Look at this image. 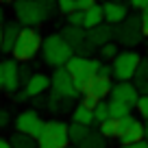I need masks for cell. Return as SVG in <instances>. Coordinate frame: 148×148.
Here are the masks:
<instances>
[{
	"mask_svg": "<svg viewBox=\"0 0 148 148\" xmlns=\"http://www.w3.org/2000/svg\"><path fill=\"white\" fill-rule=\"evenodd\" d=\"M42 57H44V61H46L48 65H52V68H63V65L74 57V50L68 46V42H65L61 35L52 33V35H48L42 42Z\"/></svg>",
	"mask_w": 148,
	"mask_h": 148,
	"instance_id": "1",
	"label": "cell"
},
{
	"mask_svg": "<svg viewBox=\"0 0 148 148\" xmlns=\"http://www.w3.org/2000/svg\"><path fill=\"white\" fill-rule=\"evenodd\" d=\"M42 37H39V33L35 31V28H22L18 35V39H15V46H13V59L15 61H31L33 57L39 52V48H42Z\"/></svg>",
	"mask_w": 148,
	"mask_h": 148,
	"instance_id": "2",
	"label": "cell"
},
{
	"mask_svg": "<svg viewBox=\"0 0 148 148\" xmlns=\"http://www.w3.org/2000/svg\"><path fill=\"white\" fill-rule=\"evenodd\" d=\"M63 68L68 70V74L72 76L74 89H76L79 94H85V89L89 87V83H92V79H94L92 70H89V59H87V57L74 55L72 59L63 65Z\"/></svg>",
	"mask_w": 148,
	"mask_h": 148,
	"instance_id": "3",
	"label": "cell"
},
{
	"mask_svg": "<svg viewBox=\"0 0 148 148\" xmlns=\"http://www.w3.org/2000/svg\"><path fill=\"white\" fill-rule=\"evenodd\" d=\"M15 18H18L20 26L33 28L37 24H42L48 18V13L42 9V5L37 0H18L15 2Z\"/></svg>",
	"mask_w": 148,
	"mask_h": 148,
	"instance_id": "4",
	"label": "cell"
},
{
	"mask_svg": "<svg viewBox=\"0 0 148 148\" xmlns=\"http://www.w3.org/2000/svg\"><path fill=\"white\" fill-rule=\"evenodd\" d=\"M139 63H142V57L137 55L135 50H124V52H118V57L113 59L111 63V70H113V76H116L120 83H126L135 76Z\"/></svg>",
	"mask_w": 148,
	"mask_h": 148,
	"instance_id": "5",
	"label": "cell"
},
{
	"mask_svg": "<svg viewBox=\"0 0 148 148\" xmlns=\"http://www.w3.org/2000/svg\"><path fill=\"white\" fill-rule=\"evenodd\" d=\"M113 37H118V42L124 46H137L144 37L139 15H126L124 22L118 24V28H113Z\"/></svg>",
	"mask_w": 148,
	"mask_h": 148,
	"instance_id": "6",
	"label": "cell"
},
{
	"mask_svg": "<svg viewBox=\"0 0 148 148\" xmlns=\"http://www.w3.org/2000/svg\"><path fill=\"white\" fill-rule=\"evenodd\" d=\"M50 85H52V94H57L59 98L74 100V98L79 96V92L74 89L72 76L68 74V70H65V68H55V72H52V79H50Z\"/></svg>",
	"mask_w": 148,
	"mask_h": 148,
	"instance_id": "7",
	"label": "cell"
},
{
	"mask_svg": "<svg viewBox=\"0 0 148 148\" xmlns=\"http://www.w3.org/2000/svg\"><path fill=\"white\" fill-rule=\"evenodd\" d=\"M118 139L122 142V146H129V144H135L139 139H144V124L137 120V118L129 116L124 120H118Z\"/></svg>",
	"mask_w": 148,
	"mask_h": 148,
	"instance_id": "8",
	"label": "cell"
},
{
	"mask_svg": "<svg viewBox=\"0 0 148 148\" xmlns=\"http://www.w3.org/2000/svg\"><path fill=\"white\" fill-rule=\"evenodd\" d=\"M42 137H48L50 142H55L57 148H68V144H70L68 124H65V122H59V120L46 122V129H44V135H42Z\"/></svg>",
	"mask_w": 148,
	"mask_h": 148,
	"instance_id": "9",
	"label": "cell"
},
{
	"mask_svg": "<svg viewBox=\"0 0 148 148\" xmlns=\"http://www.w3.org/2000/svg\"><path fill=\"white\" fill-rule=\"evenodd\" d=\"M111 100H120V102H126L129 107H135L139 100V89L133 83H129V81L126 83H118L111 89Z\"/></svg>",
	"mask_w": 148,
	"mask_h": 148,
	"instance_id": "10",
	"label": "cell"
},
{
	"mask_svg": "<svg viewBox=\"0 0 148 148\" xmlns=\"http://www.w3.org/2000/svg\"><path fill=\"white\" fill-rule=\"evenodd\" d=\"M2 87L7 92H18L20 89V65L15 59H9L2 63Z\"/></svg>",
	"mask_w": 148,
	"mask_h": 148,
	"instance_id": "11",
	"label": "cell"
},
{
	"mask_svg": "<svg viewBox=\"0 0 148 148\" xmlns=\"http://www.w3.org/2000/svg\"><path fill=\"white\" fill-rule=\"evenodd\" d=\"M111 37H113V28L109 24H100V26L87 31V44L92 50H100L105 44L111 42Z\"/></svg>",
	"mask_w": 148,
	"mask_h": 148,
	"instance_id": "12",
	"label": "cell"
},
{
	"mask_svg": "<svg viewBox=\"0 0 148 148\" xmlns=\"http://www.w3.org/2000/svg\"><path fill=\"white\" fill-rule=\"evenodd\" d=\"M102 13H105V22L109 24H122L129 15L126 11V5L124 2H113V0H107L105 5H102Z\"/></svg>",
	"mask_w": 148,
	"mask_h": 148,
	"instance_id": "13",
	"label": "cell"
},
{
	"mask_svg": "<svg viewBox=\"0 0 148 148\" xmlns=\"http://www.w3.org/2000/svg\"><path fill=\"white\" fill-rule=\"evenodd\" d=\"M111 89H113L111 79H107V76H94L83 96H92V98H96V100L100 102V100H105V98L111 94Z\"/></svg>",
	"mask_w": 148,
	"mask_h": 148,
	"instance_id": "14",
	"label": "cell"
},
{
	"mask_svg": "<svg viewBox=\"0 0 148 148\" xmlns=\"http://www.w3.org/2000/svg\"><path fill=\"white\" fill-rule=\"evenodd\" d=\"M48 87H50V79L39 72V74H31V79L24 85V92L31 98H35V96H44V92H48Z\"/></svg>",
	"mask_w": 148,
	"mask_h": 148,
	"instance_id": "15",
	"label": "cell"
},
{
	"mask_svg": "<svg viewBox=\"0 0 148 148\" xmlns=\"http://www.w3.org/2000/svg\"><path fill=\"white\" fill-rule=\"evenodd\" d=\"M42 120V118L37 116V111L35 109H28V111H22L18 118H15V129H18V133H31L33 126L37 124V122Z\"/></svg>",
	"mask_w": 148,
	"mask_h": 148,
	"instance_id": "16",
	"label": "cell"
},
{
	"mask_svg": "<svg viewBox=\"0 0 148 148\" xmlns=\"http://www.w3.org/2000/svg\"><path fill=\"white\" fill-rule=\"evenodd\" d=\"M20 31H22V26L18 22L5 24V28H2V50L5 52H13V46H15V39H18Z\"/></svg>",
	"mask_w": 148,
	"mask_h": 148,
	"instance_id": "17",
	"label": "cell"
},
{
	"mask_svg": "<svg viewBox=\"0 0 148 148\" xmlns=\"http://www.w3.org/2000/svg\"><path fill=\"white\" fill-rule=\"evenodd\" d=\"M105 22V13H102V5H94L92 9L85 11V20H83V28L89 31V28H96Z\"/></svg>",
	"mask_w": 148,
	"mask_h": 148,
	"instance_id": "18",
	"label": "cell"
},
{
	"mask_svg": "<svg viewBox=\"0 0 148 148\" xmlns=\"http://www.w3.org/2000/svg\"><path fill=\"white\" fill-rule=\"evenodd\" d=\"M72 122L83 124V126H89L94 122V111L87 109V107L81 102V105H76V107H74V111H72Z\"/></svg>",
	"mask_w": 148,
	"mask_h": 148,
	"instance_id": "19",
	"label": "cell"
},
{
	"mask_svg": "<svg viewBox=\"0 0 148 148\" xmlns=\"http://www.w3.org/2000/svg\"><path fill=\"white\" fill-rule=\"evenodd\" d=\"M92 133V129L89 126H83V124H76V122H72V124H68V137L72 144H76L79 146L81 142H83L87 135Z\"/></svg>",
	"mask_w": 148,
	"mask_h": 148,
	"instance_id": "20",
	"label": "cell"
},
{
	"mask_svg": "<svg viewBox=\"0 0 148 148\" xmlns=\"http://www.w3.org/2000/svg\"><path fill=\"white\" fill-rule=\"evenodd\" d=\"M131 109H133V107H129L126 102L111 100L109 102V118H113V120H124V118L131 116Z\"/></svg>",
	"mask_w": 148,
	"mask_h": 148,
	"instance_id": "21",
	"label": "cell"
},
{
	"mask_svg": "<svg viewBox=\"0 0 148 148\" xmlns=\"http://www.w3.org/2000/svg\"><path fill=\"white\" fill-rule=\"evenodd\" d=\"M133 79H135V83H137L135 87L148 96V61H142V63H139V68H137Z\"/></svg>",
	"mask_w": 148,
	"mask_h": 148,
	"instance_id": "22",
	"label": "cell"
},
{
	"mask_svg": "<svg viewBox=\"0 0 148 148\" xmlns=\"http://www.w3.org/2000/svg\"><path fill=\"white\" fill-rule=\"evenodd\" d=\"M9 142H11V148H37V139H33L26 133H15Z\"/></svg>",
	"mask_w": 148,
	"mask_h": 148,
	"instance_id": "23",
	"label": "cell"
},
{
	"mask_svg": "<svg viewBox=\"0 0 148 148\" xmlns=\"http://www.w3.org/2000/svg\"><path fill=\"white\" fill-rule=\"evenodd\" d=\"M118 124L120 122L113 120V118H109V120L100 122V126H98V133L102 135L105 139H111V137H118Z\"/></svg>",
	"mask_w": 148,
	"mask_h": 148,
	"instance_id": "24",
	"label": "cell"
},
{
	"mask_svg": "<svg viewBox=\"0 0 148 148\" xmlns=\"http://www.w3.org/2000/svg\"><path fill=\"white\" fill-rule=\"evenodd\" d=\"M79 148H107V139L102 137L100 133H94L92 131V133L79 144Z\"/></svg>",
	"mask_w": 148,
	"mask_h": 148,
	"instance_id": "25",
	"label": "cell"
},
{
	"mask_svg": "<svg viewBox=\"0 0 148 148\" xmlns=\"http://www.w3.org/2000/svg\"><path fill=\"white\" fill-rule=\"evenodd\" d=\"M105 120H109V102H105V100H100L96 105V109H94V122H105Z\"/></svg>",
	"mask_w": 148,
	"mask_h": 148,
	"instance_id": "26",
	"label": "cell"
},
{
	"mask_svg": "<svg viewBox=\"0 0 148 148\" xmlns=\"http://www.w3.org/2000/svg\"><path fill=\"white\" fill-rule=\"evenodd\" d=\"M100 57H102V59H116V57H118V46L113 42L105 44V46L100 48Z\"/></svg>",
	"mask_w": 148,
	"mask_h": 148,
	"instance_id": "27",
	"label": "cell"
},
{
	"mask_svg": "<svg viewBox=\"0 0 148 148\" xmlns=\"http://www.w3.org/2000/svg\"><path fill=\"white\" fill-rule=\"evenodd\" d=\"M57 9H59L61 13L70 15L72 11H76V5H74V0H57Z\"/></svg>",
	"mask_w": 148,
	"mask_h": 148,
	"instance_id": "28",
	"label": "cell"
},
{
	"mask_svg": "<svg viewBox=\"0 0 148 148\" xmlns=\"http://www.w3.org/2000/svg\"><path fill=\"white\" fill-rule=\"evenodd\" d=\"M83 20H85L83 11H72V13L68 15V24L70 26H83Z\"/></svg>",
	"mask_w": 148,
	"mask_h": 148,
	"instance_id": "29",
	"label": "cell"
},
{
	"mask_svg": "<svg viewBox=\"0 0 148 148\" xmlns=\"http://www.w3.org/2000/svg\"><path fill=\"white\" fill-rule=\"evenodd\" d=\"M135 109L139 111V116H142V118H146V120H148V96H146V94H144V96H139Z\"/></svg>",
	"mask_w": 148,
	"mask_h": 148,
	"instance_id": "30",
	"label": "cell"
},
{
	"mask_svg": "<svg viewBox=\"0 0 148 148\" xmlns=\"http://www.w3.org/2000/svg\"><path fill=\"white\" fill-rule=\"evenodd\" d=\"M44 129H46V122H44V120H39V122H37L35 126H33V131H31L28 135H31L33 139H39V137L44 135Z\"/></svg>",
	"mask_w": 148,
	"mask_h": 148,
	"instance_id": "31",
	"label": "cell"
},
{
	"mask_svg": "<svg viewBox=\"0 0 148 148\" xmlns=\"http://www.w3.org/2000/svg\"><path fill=\"white\" fill-rule=\"evenodd\" d=\"M74 5H76V11H87V9H92L94 5H96V0H74Z\"/></svg>",
	"mask_w": 148,
	"mask_h": 148,
	"instance_id": "32",
	"label": "cell"
},
{
	"mask_svg": "<svg viewBox=\"0 0 148 148\" xmlns=\"http://www.w3.org/2000/svg\"><path fill=\"white\" fill-rule=\"evenodd\" d=\"M37 2H39V5H42V9L46 11L48 15H50L52 11L57 9V0H37Z\"/></svg>",
	"mask_w": 148,
	"mask_h": 148,
	"instance_id": "33",
	"label": "cell"
},
{
	"mask_svg": "<svg viewBox=\"0 0 148 148\" xmlns=\"http://www.w3.org/2000/svg\"><path fill=\"white\" fill-rule=\"evenodd\" d=\"M139 20H142V35H148V7H146V9H142Z\"/></svg>",
	"mask_w": 148,
	"mask_h": 148,
	"instance_id": "34",
	"label": "cell"
},
{
	"mask_svg": "<svg viewBox=\"0 0 148 148\" xmlns=\"http://www.w3.org/2000/svg\"><path fill=\"white\" fill-rule=\"evenodd\" d=\"M28 79H31V70H28L26 65H22V68H20V85H26Z\"/></svg>",
	"mask_w": 148,
	"mask_h": 148,
	"instance_id": "35",
	"label": "cell"
},
{
	"mask_svg": "<svg viewBox=\"0 0 148 148\" xmlns=\"http://www.w3.org/2000/svg\"><path fill=\"white\" fill-rule=\"evenodd\" d=\"M98 76H107V79H111V76H113V70H111V65H109V63H102L100 70H98Z\"/></svg>",
	"mask_w": 148,
	"mask_h": 148,
	"instance_id": "36",
	"label": "cell"
},
{
	"mask_svg": "<svg viewBox=\"0 0 148 148\" xmlns=\"http://www.w3.org/2000/svg\"><path fill=\"white\" fill-rule=\"evenodd\" d=\"M9 120H11L9 111H7V109H0V129H5V126H9Z\"/></svg>",
	"mask_w": 148,
	"mask_h": 148,
	"instance_id": "37",
	"label": "cell"
},
{
	"mask_svg": "<svg viewBox=\"0 0 148 148\" xmlns=\"http://www.w3.org/2000/svg\"><path fill=\"white\" fill-rule=\"evenodd\" d=\"M100 65H102L100 59H89V70H92L94 76H98V70H100Z\"/></svg>",
	"mask_w": 148,
	"mask_h": 148,
	"instance_id": "38",
	"label": "cell"
},
{
	"mask_svg": "<svg viewBox=\"0 0 148 148\" xmlns=\"http://www.w3.org/2000/svg\"><path fill=\"white\" fill-rule=\"evenodd\" d=\"M129 5L133 7V9L142 11V9H146V7H148V0H129Z\"/></svg>",
	"mask_w": 148,
	"mask_h": 148,
	"instance_id": "39",
	"label": "cell"
},
{
	"mask_svg": "<svg viewBox=\"0 0 148 148\" xmlns=\"http://www.w3.org/2000/svg\"><path fill=\"white\" fill-rule=\"evenodd\" d=\"M83 105L85 107H87V109H96V105H98V100H96V98H92V96H83Z\"/></svg>",
	"mask_w": 148,
	"mask_h": 148,
	"instance_id": "40",
	"label": "cell"
},
{
	"mask_svg": "<svg viewBox=\"0 0 148 148\" xmlns=\"http://www.w3.org/2000/svg\"><path fill=\"white\" fill-rule=\"evenodd\" d=\"M122 148H148V142H146V139H139V142L129 144V146H122Z\"/></svg>",
	"mask_w": 148,
	"mask_h": 148,
	"instance_id": "41",
	"label": "cell"
},
{
	"mask_svg": "<svg viewBox=\"0 0 148 148\" xmlns=\"http://www.w3.org/2000/svg\"><path fill=\"white\" fill-rule=\"evenodd\" d=\"M28 98H31V96H28L26 92H18V94H15V102H24V100H28Z\"/></svg>",
	"mask_w": 148,
	"mask_h": 148,
	"instance_id": "42",
	"label": "cell"
},
{
	"mask_svg": "<svg viewBox=\"0 0 148 148\" xmlns=\"http://www.w3.org/2000/svg\"><path fill=\"white\" fill-rule=\"evenodd\" d=\"M0 148H11V142L5 137H0Z\"/></svg>",
	"mask_w": 148,
	"mask_h": 148,
	"instance_id": "43",
	"label": "cell"
},
{
	"mask_svg": "<svg viewBox=\"0 0 148 148\" xmlns=\"http://www.w3.org/2000/svg\"><path fill=\"white\" fill-rule=\"evenodd\" d=\"M144 139H146V142H148V122H146V124H144Z\"/></svg>",
	"mask_w": 148,
	"mask_h": 148,
	"instance_id": "44",
	"label": "cell"
},
{
	"mask_svg": "<svg viewBox=\"0 0 148 148\" xmlns=\"http://www.w3.org/2000/svg\"><path fill=\"white\" fill-rule=\"evenodd\" d=\"M5 22V11H2V7H0V24Z\"/></svg>",
	"mask_w": 148,
	"mask_h": 148,
	"instance_id": "45",
	"label": "cell"
},
{
	"mask_svg": "<svg viewBox=\"0 0 148 148\" xmlns=\"http://www.w3.org/2000/svg\"><path fill=\"white\" fill-rule=\"evenodd\" d=\"M0 89H2V63H0Z\"/></svg>",
	"mask_w": 148,
	"mask_h": 148,
	"instance_id": "46",
	"label": "cell"
},
{
	"mask_svg": "<svg viewBox=\"0 0 148 148\" xmlns=\"http://www.w3.org/2000/svg\"><path fill=\"white\" fill-rule=\"evenodd\" d=\"M0 2H5V5H9V2H13V5H15L18 0H0Z\"/></svg>",
	"mask_w": 148,
	"mask_h": 148,
	"instance_id": "47",
	"label": "cell"
},
{
	"mask_svg": "<svg viewBox=\"0 0 148 148\" xmlns=\"http://www.w3.org/2000/svg\"><path fill=\"white\" fill-rule=\"evenodd\" d=\"M0 50H2V28H0Z\"/></svg>",
	"mask_w": 148,
	"mask_h": 148,
	"instance_id": "48",
	"label": "cell"
},
{
	"mask_svg": "<svg viewBox=\"0 0 148 148\" xmlns=\"http://www.w3.org/2000/svg\"><path fill=\"white\" fill-rule=\"evenodd\" d=\"M68 148H79V146H68Z\"/></svg>",
	"mask_w": 148,
	"mask_h": 148,
	"instance_id": "49",
	"label": "cell"
},
{
	"mask_svg": "<svg viewBox=\"0 0 148 148\" xmlns=\"http://www.w3.org/2000/svg\"><path fill=\"white\" fill-rule=\"evenodd\" d=\"M113 2H122V0H113Z\"/></svg>",
	"mask_w": 148,
	"mask_h": 148,
	"instance_id": "50",
	"label": "cell"
},
{
	"mask_svg": "<svg viewBox=\"0 0 148 148\" xmlns=\"http://www.w3.org/2000/svg\"><path fill=\"white\" fill-rule=\"evenodd\" d=\"M105 2H107V0H105Z\"/></svg>",
	"mask_w": 148,
	"mask_h": 148,
	"instance_id": "51",
	"label": "cell"
}]
</instances>
